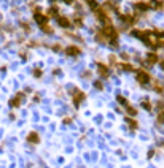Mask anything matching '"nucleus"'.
<instances>
[{
    "instance_id": "11",
    "label": "nucleus",
    "mask_w": 164,
    "mask_h": 168,
    "mask_svg": "<svg viewBox=\"0 0 164 168\" xmlns=\"http://www.w3.org/2000/svg\"><path fill=\"white\" fill-rule=\"evenodd\" d=\"M81 100H83V94L78 92V94H77V97H75V103H80Z\"/></svg>"
},
{
    "instance_id": "12",
    "label": "nucleus",
    "mask_w": 164,
    "mask_h": 168,
    "mask_svg": "<svg viewBox=\"0 0 164 168\" xmlns=\"http://www.w3.org/2000/svg\"><path fill=\"white\" fill-rule=\"evenodd\" d=\"M118 102H120V103H123V105H124V106H127V100L126 98H123V97H118Z\"/></svg>"
},
{
    "instance_id": "5",
    "label": "nucleus",
    "mask_w": 164,
    "mask_h": 168,
    "mask_svg": "<svg viewBox=\"0 0 164 168\" xmlns=\"http://www.w3.org/2000/svg\"><path fill=\"white\" fill-rule=\"evenodd\" d=\"M58 22H59V25H62V27H68V25H70V22H68L65 17H59Z\"/></svg>"
},
{
    "instance_id": "2",
    "label": "nucleus",
    "mask_w": 164,
    "mask_h": 168,
    "mask_svg": "<svg viewBox=\"0 0 164 168\" xmlns=\"http://www.w3.org/2000/svg\"><path fill=\"white\" fill-rule=\"evenodd\" d=\"M22 97H24L22 94H18L14 98L10 100V105H11V106H19V102H21V98H22Z\"/></svg>"
},
{
    "instance_id": "16",
    "label": "nucleus",
    "mask_w": 164,
    "mask_h": 168,
    "mask_svg": "<svg viewBox=\"0 0 164 168\" xmlns=\"http://www.w3.org/2000/svg\"><path fill=\"white\" fill-rule=\"evenodd\" d=\"M94 86H96V87H97V89H102V84H100V82H99V81H96V82H94Z\"/></svg>"
},
{
    "instance_id": "8",
    "label": "nucleus",
    "mask_w": 164,
    "mask_h": 168,
    "mask_svg": "<svg viewBox=\"0 0 164 168\" xmlns=\"http://www.w3.org/2000/svg\"><path fill=\"white\" fill-rule=\"evenodd\" d=\"M136 8H139L140 11H145V10H148V5L147 3H137Z\"/></svg>"
},
{
    "instance_id": "7",
    "label": "nucleus",
    "mask_w": 164,
    "mask_h": 168,
    "mask_svg": "<svg viewBox=\"0 0 164 168\" xmlns=\"http://www.w3.org/2000/svg\"><path fill=\"white\" fill-rule=\"evenodd\" d=\"M99 72H100V75H102V76H108V70H107L104 65H99Z\"/></svg>"
},
{
    "instance_id": "3",
    "label": "nucleus",
    "mask_w": 164,
    "mask_h": 168,
    "mask_svg": "<svg viewBox=\"0 0 164 168\" xmlns=\"http://www.w3.org/2000/svg\"><path fill=\"white\" fill-rule=\"evenodd\" d=\"M67 54L68 56H78L80 54V49L75 48V46H70V48H67Z\"/></svg>"
},
{
    "instance_id": "6",
    "label": "nucleus",
    "mask_w": 164,
    "mask_h": 168,
    "mask_svg": "<svg viewBox=\"0 0 164 168\" xmlns=\"http://www.w3.org/2000/svg\"><path fill=\"white\" fill-rule=\"evenodd\" d=\"M35 19H37V22H38L40 25L45 24V16H41V14H35Z\"/></svg>"
},
{
    "instance_id": "1",
    "label": "nucleus",
    "mask_w": 164,
    "mask_h": 168,
    "mask_svg": "<svg viewBox=\"0 0 164 168\" xmlns=\"http://www.w3.org/2000/svg\"><path fill=\"white\" fill-rule=\"evenodd\" d=\"M137 81H139L140 84H147V82L150 81V75H148L147 72H144V70H139V72H137Z\"/></svg>"
},
{
    "instance_id": "10",
    "label": "nucleus",
    "mask_w": 164,
    "mask_h": 168,
    "mask_svg": "<svg viewBox=\"0 0 164 168\" xmlns=\"http://www.w3.org/2000/svg\"><path fill=\"white\" fill-rule=\"evenodd\" d=\"M126 122H127V124H129V127H131V129H136V127H137V124H136V122H134V120H132V119H129V117H127V119H126Z\"/></svg>"
},
{
    "instance_id": "13",
    "label": "nucleus",
    "mask_w": 164,
    "mask_h": 168,
    "mask_svg": "<svg viewBox=\"0 0 164 168\" xmlns=\"http://www.w3.org/2000/svg\"><path fill=\"white\" fill-rule=\"evenodd\" d=\"M127 113H129V114H131V116H134V114H136V113H137V111H136V110H134V108H131V106H127Z\"/></svg>"
},
{
    "instance_id": "4",
    "label": "nucleus",
    "mask_w": 164,
    "mask_h": 168,
    "mask_svg": "<svg viewBox=\"0 0 164 168\" xmlns=\"http://www.w3.org/2000/svg\"><path fill=\"white\" fill-rule=\"evenodd\" d=\"M27 141L29 143H38V135L37 133H34V132H32V133H29V137H27Z\"/></svg>"
},
{
    "instance_id": "9",
    "label": "nucleus",
    "mask_w": 164,
    "mask_h": 168,
    "mask_svg": "<svg viewBox=\"0 0 164 168\" xmlns=\"http://www.w3.org/2000/svg\"><path fill=\"white\" fill-rule=\"evenodd\" d=\"M156 60H158V57L155 54H148V62H150V64H155Z\"/></svg>"
},
{
    "instance_id": "14",
    "label": "nucleus",
    "mask_w": 164,
    "mask_h": 168,
    "mask_svg": "<svg viewBox=\"0 0 164 168\" xmlns=\"http://www.w3.org/2000/svg\"><path fill=\"white\" fill-rule=\"evenodd\" d=\"M142 105H144V108H145V110H151V105H150L148 102H144Z\"/></svg>"
},
{
    "instance_id": "15",
    "label": "nucleus",
    "mask_w": 164,
    "mask_h": 168,
    "mask_svg": "<svg viewBox=\"0 0 164 168\" xmlns=\"http://www.w3.org/2000/svg\"><path fill=\"white\" fill-rule=\"evenodd\" d=\"M158 120H159V122H164V113H161V114H159V117H158Z\"/></svg>"
}]
</instances>
